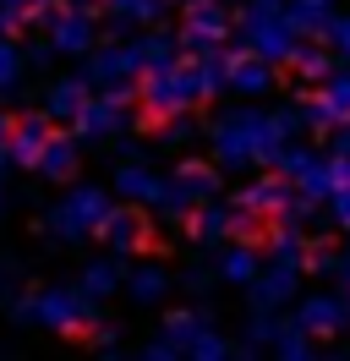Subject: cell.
I'll list each match as a JSON object with an SVG mask.
<instances>
[{
  "mask_svg": "<svg viewBox=\"0 0 350 361\" xmlns=\"http://www.w3.org/2000/svg\"><path fill=\"white\" fill-rule=\"evenodd\" d=\"M306 121L301 110H262V104H224L208 121V159L224 176H246V170H268L274 159L296 142Z\"/></svg>",
  "mask_w": 350,
  "mask_h": 361,
  "instance_id": "obj_1",
  "label": "cell"
},
{
  "mask_svg": "<svg viewBox=\"0 0 350 361\" xmlns=\"http://www.w3.org/2000/svg\"><path fill=\"white\" fill-rule=\"evenodd\" d=\"M115 208V186H99V180H77L66 197L44 208V235L55 241V247H83L99 235L104 225V214Z\"/></svg>",
  "mask_w": 350,
  "mask_h": 361,
  "instance_id": "obj_2",
  "label": "cell"
},
{
  "mask_svg": "<svg viewBox=\"0 0 350 361\" xmlns=\"http://www.w3.org/2000/svg\"><path fill=\"white\" fill-rule=\"evenodd\" d=\"M93 317H99V301L83 285H39L33 295L11 301V323H33V329H49V334H77Z\"/></svg>",
  "mask_w": 350,
  "mask_h": 361,
  "instance_id": "obj_3",
  "label": "cell"
},
{
  "mask_svg": "<svg viewBox=\"0 0 350 361\" xmlns=\"http://www.w3.org/2000/svg\"><path fill=\"white\" fill-rule=\"evenodd\" d=\"M236 33L246 49H258L262 61H274V66H290L296 49H301V27L290 23L284 6H241Z\"/></svg>",
  "mask_w": 350,
  "mask_h": 361,
  "instance_id": "obj_4",
  "label": "cell"
},
{
  "mask_svg": "<svg viewBox=\"0 0 350 361\" xmlns=\"http://www.w3.org/2000/svg\"><path fill=\"white\" fill-rule=\"evenodd\" d=\"M219 164H203V159H181L170 176H164V192H159V203L153 214L159 219H175V225H186V214L203 208L208 197H219Z\"/></svg>",
  "mask_w": 350,
  "mask_h": 361,
  "instance_id": "obj_5",
  "label": "cell"
},
{
  "mask_svg": "<svg viewBox=\"0 0 350 361\" xmlns=\"http://www.w3.org/2000/svg\"><path fill=\"white\" fill-rule=\"evenodd\" d=\"M164 334L181 345V356H192V361H224V356H241V345L236 339H224L219 334V323L208 307H181V312H164V323H159Z\"/></svg>",
  "mask_w": 350,
  "mask_h": 361,
  "instance_id": "obj_6",
  "label": "cell"
},
{
  "mask_svg": "<svg viewBox=\"0 0 350 361\" xmlns=\"http://www.w3.org/2000/svg\"><path fill=\"white\" fill-rule=\"evenodd\" d=\"M49 44H55V55H66V61H83L88 49L99 44V11L88 6V0H66V6H55L49 11Z\"/></svg>",
  "mask_w": 350,
  "mask_h": 361,
  "instance_id": "obj_7",
  "label": "cell"
},
{
  "mask_svg": "<svg viewBox=\"0 0 350 361\" xmlns=\"http://www.w3.org/2000/svg\"><path fill=\"white\" fill-rule=\"evenodd\" d=\"M230 33H236V17L224 11V0H186V11H181V49L186 55H214V49H224Z\"/></svg>",
  "mask_w": 350,
  "mask_h": 361,
  "instance_id": "obj_8",
  "label": "cell"
},
{
  "mask_svg": "<svg viewBox=\"0 0 350 361\" xmlns=\"http://www.w3.org/2000/svg\"><path fill=\"white\" fill-rule=\"evenodd\" d=\"M83 142H121L131 137V93H88L83 115L71 121Z\"/></svg>",
  "mask_w": 350,
  "mask_h": 361,
  "instance_id": "obj_9",
  "label": "cell"
},
{
  "mask_svg": "<svg viewBox=\"0 0 350 361\" xmlns=\"http://www.w3.org/2000/svg\"><path fill=\"white\" fill-rule=\"evenodd\" d=\"M137 77H143V71L131 61V44H93L83 55V82L93 93H131Z\"/></svg>",
  "mask_w": 350,
  "mask_h": 361,
  "instance_id": "obj_10",
  "label": "cell"
},
{
  "mask_svg": "<svg viewBox=\"0 0 350 361\" xmlns=\"http://www.w3.org/2000/svg\"><path fill=\"white\" fill-rule=\"evenodd\" d=\"M301 263H279V257H262L258 279L246 285V301L252 307H268V312H284V307H296V295H301Z\"/></svg>",
  "mask_w": 350,
  "mask_h": 361,
  "instance_id": "obj_11",
  "label": "cell"
},
{
  "mask_svg": "<svg viewBox=\"0 0 350 361\" xmlns=\"http://www.w3.org/2000/svg\"><path fill=\"white\" fill-rule=\"evenodd\" d=\"M296 323H301L312 339H334L339 329H350V301H345V290H312V295H296Z\"/></svg>",
  "mask_w": 350,
  "mask_h": 361,
  "instance_id": "obj_12",
  "label": "cell"
},
{
  "mask_svg": "<svg viewBox=\"0 0 350 361\" xmlns=\"http://www.w3.org/2000/svg\"><path fill=\"white\" fill-rule=\"evenodd\" d=\"M301 121L312 132H334V126H345L350 121V71L334 66V77L318 82L312 99H301Z\"/></svg>",
  "mask_w": 350,
  "mask_h": 361,
  "instance_id": "obj_13",
  "label": "cell"
},
{
  "mask_svg": "<svg viewBox=\"0 0 350 361\" xmlns=\"http://www.w3.org/2000/svg\"><path fill=\"white\" fill-rule=\"evenodd\" d=\"M99 241H104V252L137 257V252H148L153 230H148V219H143V208H137V203H121V197H115V208H109L104 225H99Z\"/></svg>",
  "mask_w": 350,
  "mask_h": 361,
  "instance_id": "obj_14",
  "label": "cell"
},
{
  "mask_svg": "<svg viewBox=\"0 0 350 361\" xmlns=\"http://www.w3.org/2000/svg\"><path fill=\"white\" fill-rule=\"evenodd\" d=\"M186 241L192 247H224V241H236V203H224V197H208L203 208L186 214Z\"/></svg>",
  "mask_w": 350,
  "mask_h": 361,
  "instance_id": "obj_15",
  "label": "cell"
},
{
  "mask_svg": "<svg viewBox=\"0 0 350 361\" xmlns=\"http://www.w3.org/2000/svg\"><path fill=\"white\" fill-rule=\"evenodd\" d=\"M274 82H279V66L262 61L258 49H246V55H230V61H224V88L236 93V99H262V93H274Z\"/></svg>",
  "mask_w": 350,
  "mask_h": 361,
  "instance_id": "obj_16",
  "label": "cell"
},
{
  "mask_svg": "<svg viewBox=\"0 0 350 361\" xmlns=\"http://www.w3.org/2000/svg\"><path fill=\"white\" fill-rule=\"evenodd\" d=\"M236 203H241V208H252V214H274V219H279L284 208L296 203V180L284 176V170H274V164H268L262 176H252L246 186H241Z\"/></svg>",
  "mask_w": 350,
  "mask_h": 361,
  "instance_id": "obj_17",
  "label": "cell"
},
{
  "mask_svg": "<svg viewBox=\"0 0 350 361\" xmlns=\"http://www.w3.org/2000/svg\"><path fill=\"white\" fill-rule=\"evenodd\" d=\"M109 186H115V197H121V203L153 208V203H159V192H164V176L153 170L148 159H121V164H115V176H109Z\"/></svg>",
  "mask_w": 350,
  "mask_h": 361,
  "instance_id": "obj_18",
  "label": "cell"
},
{
  "mask_svg": "<svg viewBox=\"0 0 350 361\" xmlns=\"http://www.w3.org/2000/svg\"><path fill=\"white\" fill-rule=\"evenodd\" d=\"M77 170H83V137H77V132H49L39 164H33V176L66 186V180H77Z\"/></svg>",
  "mask_w": 350,
  "mask_h": 361,
  "instance_id": "obj_19",
  "label": "cell"
},
{
  "mask_svg": "<svg viewBox=\"0 0 350 361\" xmlns=\"http://www.w3.org/2000/svg\"><path fill=\"white\" fill-rule=\"evenodd\" d=\"M175 290V274L159 263V257H143V263H131L126 269V301L131 307H164Z\"/></svg>",
  "mask_w": 350,
  "mask_h": 361,
  "instance_id": "obj_20",
  "label": "cell"
},
{
  "mask_svg": "<svg viewBox=\"0 0 350 361\" xmlns=\"http://www.w3.org/2000/svg\"><path fill=\"white\" fill-rule=\"evenodd\" d=\"M262 269V252L252 247V241H224L214 257V274H219V285H236V290H246L252 279H258Z\"/></svg>",
  "mask_w": 350,
  "mask_h": 361,
  "instance_id": "obj_21",
  "label": "cell"
},
{
  "mask_svg": "<svg viewBox=\"0 0 350 361\" xmlns=\"http://www.w3.org/2000/svg\"><path fill=\"white\" fill-rule=\"evenodd\" d=\"M44 142H49V115H22V121H11V164L17 170H33L39 164V154H44Z\"/></svg>",
  "mask_w": 350,
  "mask_h": 361,
  "instance_id": "obj_22",
  "label": "cell"
},
{
  "mask_svg": "<svg viewBox=\"0 0 350 361\" xmlns=\"http://www.w3.org/2000/svg\"><path fill=\"white\" fill-rule=\"evenodd\" d=\"M186 49H181V33H164V27L153 23L148 33H137L131 39V61H137V71H159L170 66V61H181Z\"/></svg>",
  "mask_w": 350,
  "mask_h": 361,
  "instance_id": "obj_23",
  "label": "cell"
},
{
  "mask_svg": "<svg viewBox=\"0 0 350 361\" xmlns=\"http://www.w3.org/2000/svg\"><path fill=\"white\" fill-rule=\"evenodd\" d=\"M77 285H83L93 301H109V295H126V263H121V252H104V257H93L83 274H77Z\"/></svg>",
  "mask_w": 350,
  "mask_h": 361,
  "instance_id": "obj_24",
  "label": "cell"
},
{
  "mask_svg": "<svg viewBox=\"0 0 350 361\" xmlns=\"http://www.w3.org/2000/svg\"><path fill=\"white\" fill-rule=\"evenodd\" d=\"M88 93H93V88L83 82V71H77V77H55V82L44 88V115H49V121H61V126H71V121L83 115Z\"/></svg>",
  "mask_w": 350,
  "mask_h": 361,
  "instance_id": "obj_25",
  "label": "cell"
},
{
  "mask_svg": "<svg viewBox=\"0 0 350 361\" xmlns=\"http://www.w3.org/2000/svg\"><path fill=\"white\" fill-rule=\"evenodd\" d=\"M284 11H290V23L301 27V39H328V27L339 17V0H290Z\"/></svg>",
  "mask_w": 350,
  "mask_h": 361,
  "instance_id": "obj_26",
  "label": "cell"
},
{
  "mask_svg": "<svg viewBox=\"0 0 350 361\" xmlns=\"http://www.w3.org/2000/svg\"><path fill=\"white\" fill-rule=\"evenodd\" d=\"M318 345H323V339H312L301 323H296V317H284L279 329H274V339H268V356H279V361H301V356H318Z\"/></svg>",
  "mask_w": 350,
  "mask_h": 361,
  "instance_id": "obj_27",
  "label": "cell"
},
{
  "mask_svg": "<svg viewBox=\"0 0 350 361\" xmlns=\"http://www.w3.org/2000/svg\"><path fill=\"white\" fill-rule=\"evenodd\" d=\"M99 6H109V23L121 27H153L170 0H99Z\"/></svg>",
  "mask_w": 350,
  "mask_h": 361,
  "instance_id": "obj_28",
  "label": "cell"
},
{
  "mask_svg": "<svg viewBox=\"0 0 350 361\" xmlns=\"http://www.w3.org/2000/svg\"><path fill=\"white\" fill-rule=\"evenodd\" d=\"M262 257H279V263H301L306 269V235L296 219H279V225L268 230V252Z\"/></svg>",
  "mask_w": 350,
  "mask_h": 361,
  "instance_id": "obj_29",
  "label": "cell"
},
{
  "mask_svg": "<svg viewBox=\"0 0 350 361\" xmlns=\"http://www.w3.org/2000/svg\"><path fill=\"white\" fill-rule=\"evenodd\" d=\"M28 49L17 44V33H6L0 39V93H22V82H28Z\"/></svg>",
  "mask_w": 350,
  "mask_h": 361,
  "instance_id": "obj_30",
  "label": "cell"
},
{
  "mask_svg": "<svg viewBox=\"0 0 350 361\" xmlns=\"http://www.w3.org/2000/svg\"><path fill=\"white\" fill-rule=\"evenodd\" d=\"M290 66H296V77H301V82H312V88H318L323 77H334V66H339V61L328 55V44H306V39H301V49H296V61H290Z\"/></svg>",
  "mask_w": 350,
  "mask_h": 361,
  "instance_id": "obj_31",
  "label": "cell"
},
{
  "mask_svg": "<svg viewBox=\"0 0 350 361\" xmlns=\"http://www.w3.org/2000/svg\"><path fill=\"white\" fill-rule=\"evenodd\" d=\"M197 137H208V126H203L192 110H186V115H164V121H159V142H164V148H192Z\"/></svg>",
  "mask_w": 350,
  "mask_h": 361,
  "instance_id": "obj_32",
  "label": "cell"
},
{
  "mask_svg": "<svg viewBox=\"0 0 350 361\" xmlns=\"http://www.w3.org/2000/svg\"><path fill=\"white\" fill-rule=\"evenodd\" d=\"M306 274H318V279H345V274H350V252L306 247Z\"/></svg>",
  "mask_w": 350,
  "mask_h": 361,
  "instance_id": "obj_33",
  "label": "cell"
},
{
  "mask_svg": "<svg viewBox=\"0 0 350 361\" xmlns=\"http://www.w3.org/2000/svg\"><path fill=\"white\" fill-rule=\"evenodd\" d=\"M175 285L192 295V301H208V290L219 285V274L208 269V263H192V269H181V274H175Z\"/></svg>",
  "mask_w": 350,
  "mask_h": 361,
  "instance_id": "obj_34",
  "label": "cell"
},
{
  "mask_svg": "<svg viewBox=\"0 0 350 361\" xmlns=\"http://www.w3.org/2000/svg\"><path fill=\"white\" fill-rule=\"evenodd\" d=\"M323 214H328V219H334V225H339V230H350V164H345V176H339V186L328 192Z\"/></svg>",
  "mask_w": 350,
  "mask_h": 361,
  "instance_id": "obj_35",
  "label": "cell"
},
{
  "mask_svg": "<svg viewBox=\"0 0 350 361\" xmlns=\"http://www.w3.org/2000/svg\"><path fill=\"white\" fill-rule=\"evenodd\" d=\"M137 356H143V361H175V356H181V345H175V339L159 329L153 339H143V345H137Z\"/></svg>",
  "mask_w": 350,
  "mask_h": 361,
  "instance_id": "obj_36",
  "label": "cell"
},
{
  "mask_svg": "<svg viewBox=\"0 0 350 361\" xmlns=\"http://www.w3.org/2000/svg\"><path fill=\"white\" fill-rule=\"evenodd\" d=\"M88 329H93V350H104V356H115V350H121V334H115V323H104V317H93Z\"/></svg>",
  "mask_w": 350,
  "mask_h": 361,
  "instance_id": "obj_37",
  "label": "cell"
},
{
  "mask_svg": "<svg viewBox=\"0 0 350 361\" xmlns=\"http://www.w3.org/2000/svg\"><path fill=\"white\" fill-rule=\"evenodd\" d=\"M328 44H334V55H339V61H350V11H339V17H334Z\"/></svg>",
  "mask_w": 350,
  "mask_h": 361,
  "instance_id": "obj_38",
  "label": "cell"
},
{
  "mask_svg": "<svg viewBox=\"0 0 350 361\" xmlns=\"http://www.w3.org/2000/svg\"><path fill=\"white\" fill-rule=\"evenodd\" d=\"M55 61H61V55H55V44H49V39L28 49V66H33V71H49V66H55Z\"/></svg>",
  "mask_w": 350,
  "mask_h": 361,
  "instance_id": "obj_39",
  "label": "cell"
},
{
  "mask_svg": "<svg viewBox=\"0 0 350 361\" xmlns=\"http://www.w3.org/2000/svg\"><path fill=\"white\" fill-rule=\"evenodd\" d=\"M17 27H28V11H17V6H6V0H0V39H6V33H17Z\"/></svg>",
  "mask_w": 350,
  "mask_h": 361,
  "instance_id": "obj_40",
  "label": "cell"
},
{
  "mask_svg": "<svg viewBox=\"0 0 350 361\" xmlns=\"http://www.w3.org/2000/svg\"><path fill=\"white\" fill-rule=\"evenodd\" d=\"M328 148H334V154H339V159L350 164V121H345V126H334V132H328Z\"/></svg>",
  "mask_w": 350,
  "mask_h": 361,
  "instance_id": "obj_41",
  "label": "cell"
},
{
  "mask_svg": "<svg viewBox=\"0 0 350 361\" xmlns=\"http://www.w3.org/2000/svg\"><path fill=\"white\" fill-rule=\"evenodd\" d=\"M6 142H11V115L0 110V148H6Z\"/></svg>",
  "mask_w": 350,
  "mask_h": 361,
  "instance_id": "obj_42",
  "label": "cell"
},
{
  "mask_svg": "<svg viewBox=\"0 0 350 361\" xmlns=\"http://www.w3.org/2000/svg\"><path fill=\"white\" fill-rule=\"evenodd\" d=\"M6 295H11V269L0 263V301H6Z\"/></svg>",
  "mask_w": 350,
  "mask_h": 361,
  "instance_id": "obj_43",
  "label": "cell"
},
{
  "mask_svg": "<svg viewBox=\"0 0 350 361\" xmlns=\"http://www.w3.org/2000/svg\"><path fill=\"white\" fill-rule=\"evenodd\" d=\"M11 208V192H6V170H0V214Z\"/></svg>",
  "mask_w": 350,
  "mask_h": 361,
  "instance_id": "obj_44",
  "label": "cell"
},
{
  "mask_svg": "<svg viewBox=\"0 0 350 361\" xmlns=\"http://www.w3.org/2000/svg\"><path fill=\"white\" fill-rule=\"evenodd\" d=\"M345 301H350V274H345Z\"/></svg>",
  "mask_w": 350,
  "mask_h": 361,
  "instance_id": "obj_45",
  "label": "cell"
}]
</instances>
